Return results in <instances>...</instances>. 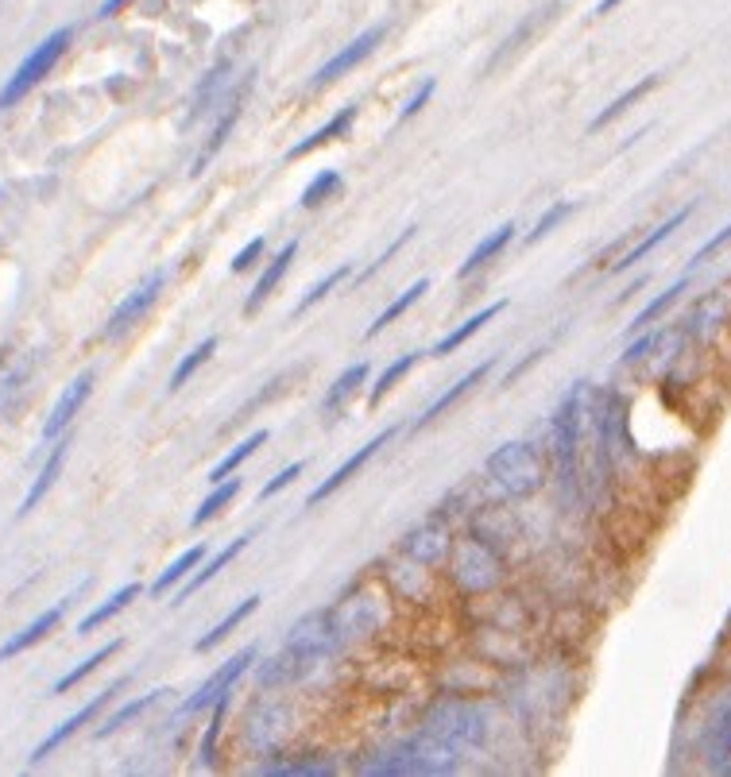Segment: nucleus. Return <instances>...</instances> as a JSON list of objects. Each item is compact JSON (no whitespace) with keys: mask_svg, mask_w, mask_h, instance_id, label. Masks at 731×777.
<instances>
[{"mask_svg":"<svg viewBox=\"0 0 731 777\" xmlns=\"http://www.w3.org/2000/svg\"><path fill=\"white\" fill-rule=\"evenodd\" d=\"M333 615H306L283 642V650L260 665V685H287L294 677H302L310 665H318L333 646Z\"/></svg>","mask_w":731,"mask_h":777,"instance_id":"obj_1","label":"nucleus"},{"mask_svg":"<svg viewBox=\"0 0 731 777\" xmlns=\"http://www.w3.org/2000/svg\"><path fill=\"white\" fill-rule=\"evenodd\" d=\"M70 39H74V28H59L51 31L39 47H31V55L12 70V78L4 82L0 89V113H8V109H16L24 97H28L31 89L39 86L51 70H55V62L66 55V47H70Z\"/></svg>","mask_w":731,"mask_h":777,"instance_id":"obj_2","label":"nucleus"},{"mask_svg":"<svg viewBox=\"0 0 731 777\" xmlns=\"http://www.w3.org/2000/svg\"><path fill=\"white\" fill-rule=\"evenodd\" d=\"M488 476H492L507 495H515V499H527V495H534V491L546 484L542 457L530 449L527 441H507V445H499L496 453L488 457Z\"/></svg>","mask_w":731,"mask_h":777,"instance_id":"obj_3","label":"nucleus"},{"mask_svg":"<svg viewBox=\"0 0 731 777\" xmlns=\"http://www.w3.org/2000/svg\"><path fill=\"white\" fill-rule=\"evenodd\" d=\"M426 731L441 735L445 743L468 754V750L484 747V735H488V716L472 704H461V700H445L438 704L430 716H426Z\"/></svg>","mask_w":731,"mask_h":777,"instance_id":"obj_4","label":"nucleus"},{"mask_svg":"<svg viewBox=\"0 0 731 777\" xmlns=\"http://www.w3.org/2000/svg\"><path fill=\"white\" fill-rule=\"evenodd\" d=\"M449 561H453V580L472 588V592H492L503 580V561L496 557V549L476 542V538L453 542Z\"/></svg>","mask_w":731,"mask_h":777,"instance_id":"obj_5","label":"nucleus"},{"mask_svg":"<svg viewBox=\"0 0 731 777\" xmlns=\"http://www.w3.org/2000/svg\"><path fill=\"white\" fill-rule=\"evenodd\" d=\"M163 287H167V271L159 267V271H151L144 283H136V287L128 290L124 298H120V306L109 314V321H105V337L113 341V337H124L140 317L155 306V298L163 294Z\"/></svg>","mask_w":731,"mask_h":777,"instance_id":"obj_6","label":"nucleus"},{"mask_svg":"<svg viewBox=\"0 0 731 777\" xmlns=\"http://www.w3.org/2000/svg\"><path fill=\"white\" fill-rule=\"evenodd\" d=\"M128 681H132V677H117V681H113L109 689H101V692H97V696L89 700L86 708H78L74 716H66V720H62L59 727H55V731H51V735H47V739L39 743V747L31 750V758H28L31 766H39V762H47V754H51V750H59L62 743H66V739H74V735H78V731H82V727H86V723L93 720V716H97V712H101V708H105V704H109L113 696H120V692L128 689Z\"/></svg>","mask_w":731,"mask_h":777,"instance_id":"obj_7","label":"nucleus"},{"mask_svg":"<svg viewBox=\"0 0 731 777\" xmlns=\"http://www.w3.org/2000/svg\"><path fill=\"white\" fill-rule=\"evenodd\" d=\"M256 654H260L256 646H244V650H240L236 658H229V662L221 665V669H217V673H213V677H209V681H205L202 689L194 692L190 700H182L178 716H194V712H202V708H213V704H217V700H221V696H225V692L233 689L236 681L244 677V669L256 662Z\"/></svg>","mask_w":731,"mask_h":777,"instance_id":"obj_8","label":"nucleus"},{"mask_svg":"<svg viewBox=\"0 0 731 777\" xmlns=\"http://www.w3.org/2000/svg\"><path fill=\"white\" fill-rule=\"evenodd\" d=\"M557 12H561V0H550V4H542V8H534L530 16H523L519 20V28L511 31L503 43H499V51L492 55V62H488V74H496L499 66H507L511 58H519L523 51H527V43H534L538 35H542V28H550L557 20Z\"/></svg>","mask_w":731,"mask_h":777,"instance_id":"obj_9","label":"nucleus"},{"mask_svg":"<svg viewBox=\"0 0 731 777\" xmlns=\"http://www.w3.org/2000/svg\"><path fill=\"white\" fill-rule=\"evenodd\" d=\"M395 437H399V426H387V430H380V433H376V437H372V441H364V445H360V449H356V453H352L349 461L341 464V468H337V472H333V476H329L325 484H318V488L310 491V499H306V503H310V507H318V503H325V499H329L333 491H341V488H345V484H349L352 476H356V472H360L364 464L372 461V457L380 453L383 445H391Z\"/></svg>","mask_w":731,"mask_h":777,"instance_id":"obj_10","label":"nucleus"},{"mask_svg":"<svg viewBox=\"0 0 731 777\" xmlns=\"http://www.w3.org/2000/svg\"><path fill=\"white\" fill-rule=\"evenodd\" d=\"M380 39H383V24L368 28L364 35H356L349 47H341V51H337V55L329 58L322 70L314 74V82H310V86H314V89H325V86H333L337 78H345L349 70H356V66L364 62V58H368L372 51H376V47H380Z\"/></svg>","mask_w":731,"mask_h":777,"instance_id":"obj_11","label":"nucleus"},{"mask_svg":"<svg viewBox=\"0 0 731 777\" xmlns=\"http://www.w3.org/2000/svg\"><path fill=\"white\" fill-rule=\"evenodd\" d=\"M82 588H86V584H82ZM82 588H74V592H70V596H62V600H59V604H55V607H47V611H39V615H35V619H31V623H28V627H24V631H20V634H12V638H8L4 646H0V665L8 662V658H16V654H24V650H31V646H39V642H43L47 634L55 631V627H59V623H62V615L70 611V604H74V596H78Z\"/></svg>","mask_w":731,"mask_h":777,"instance_id":"obj_12","label":"nucleus"},{"mask_svg":"<svg viewBox=\"0 0 731 777\" xmlns=\"http://www.w3.org/2000/svg\"><path fill=\"white\" fill-rule=\"evenodd\" d=\"M93 372H82L66 391L59 395V403L51 406V418L43 422V441H59L62 433L70 430V422L82 414V406L89 403V395H93Z\"/></svg>","mask_w":731,"mask_h":777,"instance_id":"obj_13","label":"nucleus"},{"mask_svg":"<svg viewBox=\"0 0 731 777\" xmlns=\"http://www.w3.org/2000/svg\"><path fill=\"white\" fill-rule=\"evenodd\" d=\"M577 418H581V395L569 391L565 403L557 406V418H554V433H557V461H561V476L565 484L573 480L577 472Z\"/></svg>","mask_w":731,"mask_h":777,"instance_id":"obj_14","label":"nucleus"},{"mask_svg":"<svg viewBox=\"0 0 731 777\" xmlns=\"http://www.w3.org/2000/svg\"><path fill=\"white\" fill-rule=\"evenodd\" d=\"M496 364H499V356H488L484 364H476L472 372L461 375V379H457V383H453V387H449L445 395H438L434 403H430V406H426V410H422V414H418V418H414V426H410V430H426V426H430L434 418H441V414H445L449 406H453V403H461V399H465V395H468V391H472V387H476V383H484V379L492 375V368H496Z\"/></svg>","mask_w":731,"mask_h":777,"instance_id":"obj_15","label":"nucleus"},{"mask_svg":"<svg viewBox=\"0 0 731 777\" xmlns=\"http://www.w3.org/2000/svg\"><path fill=\"white\" fill-rule=\"evenodd\" d=\"M252 538H256V530H248V534H240V538H236V542H229V546H225V549H217V553H209V561H205L202 569H198V573L190 576V580H186V584H182V588H178V592H175V607L186 604V600H190L194 592H202L205 584H209L213 576L221 573V569H225L229 561H236V557H240V553L248 549V542H252Z\"/></svg>","mask_w":731,"mask_h":777,"instance_id":"obj_16","label":"nucleus"},{"mask_svg":"<svg viewBox=\"0 0 731 777\" xmlns=\"http://www.w3.org/2000/svg\"><path fill=\"white\" fill-rule=\"evenodd\" d=\"M294 256H298V240H287L275 256H271V263H267V271L260 275V283L252 287V298L244 302V314L248 317H256L260 314V306H264L267 298L275 294V287L287 279V271H291V263H294Z\"/></svg>","mask_w":731,"mask_h":777,"instance_id":"obj_17","label":"nucleus"},{"mask_svg":"<svg viewBox=\"0 0 731 777\" xmlns=\"http://www.w3.org/2000/svg\"><path fill=\"white\" fill-rule=\"evenodd\" d=\"M356 116H360V109H356V105H345V109L333 116L329 124H322L318 132H310L306 140H298L294 147H287V155H283V159H287V163H298V159H306V155H310V151H318V147L333 144V140H345V136H349V128L356 124Z\"/></svg>","mask_w":731,"mask_h":777,"instance_id":"obj_18","label":"nucleus"},{"mask_svg":"<svg viewBox=\"0 0 731 777\" xmlns=\"http://www.w3.org/2000/svg\"><path fill=\"white\" fill-rule=\"evenodd\" d=\"M449 549H453V534L438 526V522H430V526H422V530H414L407 538V557L414 565H438L441 557H449Z\"/></svg>","mask_w":731,"mask_h":777,"instance_id":"obj_19","label":"nucleus"},{"mask_svg":"<svg viewBox=\"0 0 731 777\" xmlns=\"http://www.w3.org/2000/svg\"><path fill=\"white\" fill-rule=\"evenodd\" d=\"M368 372H372V364L368 360H356V364H349L345 372L333 379V387H329V395L322 399V414L325 418H333V414H341L345 410V403H349L352 395L368 383Z\"/></svg>","mask_w":731,"mask_h":777,"instance_id":"obj_20","label":"nucleus"},{"mask_svg":"<svg viewBox=\"0 0 731 777\" xmlns=\"http://www.w3.org/2000/svg\"><path fill=\"white\" fill-rule=\"evenodd\" d=\"M66 453H70V437H59V441L51 445V457H47V464H43V472H39V480H35V484H31V491H28V495H24V503H20V515H16V518L31 515V511L39 507V499H43L47 491L55 488V480H59L62 464H66Z\"/></svg>","mask_w":731,"mask_h":777,"instance_id":"obj_21","label":"nucleus"},{"mask_svg":"<svg viewBox=\"0 0 731 777\" xmlns=\"http://www.w3.org/2000/svg\"><path fill=\"white\" fill-rule=\"evenodd\" d=\"M511 236H515V225H499L496 232H488V236H484V240H480V244H476V248L465 256V263L457 267V279L465 283V279H472L476 271H484V267H488V263H492V259H496L499 252L511 244Z\"/></svg>","mask_w":731,"mask_h":777,"instance_id":"obj_22","label":"nucleus"},{"mask_svg":"<svg viewBox=\"0 0 731 777\" xmlns=\"http://www.w3.org/2000/svg\"><path fill=\"white\" fill-rule=\"evenodd\" d=\"M503 310H507V302H492V306H484L480 314H472L468 321H461V325H457L453 333H445L438 345L430 348V356H449V352H457V348L465 345L468 337H476V333H480V329H484L488 321H496V317L503 314Z\"/></svg>","mask_w":731,"mask_h":777,"instance_id":"obj_23","label":"nucleus"},{"mask_svg":"<svg viewBox=\"0 0 731 777\" xmlns=\"http://www.w3.org/2000/svg\"><path fill=\"white\" fill-rule=\"evenodd\" d=\"M689 213H693L689 205H685V209H677V213H673L670 221H662L658 229L650 232L646 240H639V244H635V248H631V252H627V256H623V259H619V263H612V271H627V267H635V263H643V259L650 256V252H654V248H658L662 240H670V232H677V229H681V225H685V221H689Z\"/></svg>","mask_w":731,"mask_h":777,"instance_id":"obj_24","label":"nucleus"},{"mask_svg":"<svg viewBox=\"0 0 731 777\" xmlns=\"http://www.w3.org/2000/svg\"><path fill=\"white\" fill-rule=\"evenodd\" d=\"M260 604H264L260 596H248V600H240V604H236L233 611H229V615H225V619H221V623L213 627V631L202 634V638L194 642V654H209L213 646H221V642H225V638H229V634H233L236 627H240V623L248 619V615H256V607H260Z\"/></svg>","mask_w":731,"mask_h":777,"instance_id":"obj_25","label":"nucleus"},{"mask_svg":"<svg viewBox=\"0 0 731 777\" xmlns=\"http://www.w3.org/2000/svg\"><path fill=\"white\" fill-rule=\"evenodd\" d=\"M658 86H662V74H646V78H643V82H639V86L623 89V93H619V97H615L612 105H608V109H604V113H596V120H592V124H588V132H600V128H608V124H612V120H619V116L627 113V109H631V105H635V101H643L646 93H654V89H658Z\"/></svg>","mask_w":731,"mask_h":777,"instance_id":"obj_26","label":"nucleus"},{"mask_svg":"<svg viewBox=\"0 0 731 777\" xmlns=\"http://www.w3.org/2000/svg\"><path fill=\"white\" fill-rule=\"evenodd\" d=\"M140 592H144V584H136V580H132V584H124V588H117V592H113L105 604L97 607V611H89L86 619L78 623V634H89V631H97L101 623H109V619H113V615H120V611L132 604Z\"/></svg>","mask_w":731,"mask_h":777,"instance_id":"obj_27","label":"nucleus"},{"mask_svg":"<svg viewBox=\"0 0 731 777\" xmlns=\"http://www.w3.org/2000/svg\"><path fill=\"white\" fill-rule=\"evenodd\" d=\"M163 696H167V689H151V692H144V696H136V700H128L124 708H117L109 720L97 727V739H109V735H117L120 727H128V723L136 720V716H144L147 708H155Z\"/></svg>","mask_w":731,"mask_h":777,"instance_id":"obj_28","label":"nucleus"},{"mask_svg":"<svg viewBox=\"0 0 731 777\" xmlns=\"http://www.w3.org/2000/svg\"><path fill=\"white\" fill-rule=\"evenodd\" d=\"M422 294H430V279H418V283H410V287L403 290V294H399V298H395V302H391V306H387V310H383V314L376 317L372 325H368V333H364V341H376V337H380L383 329H387L391 321H399V317L407 314V310H410V306H414V302H418V298H422Z\"/></svg>","mask_w":731,"mask_h":777,"instance_id":"obj_29","label":"nucleus"},{"mask_svg":"<svg viewBox=\"0 0 731 777\" xmlns=\"http://www.w3.org/2000/svg\"><path fill=\"white\" fill-rule=\"evenodd\" d=\"M205 553H209V546H205V542H202V546H194V549H186V553H178L175 561H171V565L159 573V580L151 584V596H167L178 580H186V573H190V569H198V565H202Z\"/></svg>","mask_w":731,"mask_h":777,"instance_id":"obj_30","label":"nucleus"},{"mask_svg":"<svg viewBox=\"0 0 731 777\" xmlns=\"http://www.w3.org/2000/svg\"><path fill=\"white\" fill-rule=\"evenodd\" d=\"M267 437H271V430H256V433H248V437H244V441L236 445V449H233V453H229V457H225V461H221V464H213V472H209V480H213V484H221V480H229V476H236V468H240V464L248 461V457H252V453L260 449V445H267Z\"/></svg>","mask_w":731,"mask_h":777,"instance_id":"obj_31","label":"nucleus"},{"mask_svg":"<svg viewBox=\"0 0 731 777\" xmlns=\"http://www.w3.org/2000/svg\"><path fill=\"white\" fill-rule=\"evenodd\" d=\"M236 495H240V476H229V480H221V484H217V488H213V491H209V495L202 499V507L194 511L190 526H205L209 518H217L221 511H225V507H229V503H233Z\"/></svg>","mask_w":731,"mask_h":777,"instance_id":"obj_32","label":"nucleus"},{"mask_svg":"<svg viewBox=\"0 0 731 777\" xmlns=\"http://www.w3.org/2000/svg\"><path fill=\"white\" fill-rule=\"evenodd\" d=\"M217 345H221L217 337H205L202 345L190 348V352L182 356V364H178L175 372H171V379H167V391H182V387H186V383L194 379V372L202 368V364L209 360V356H213V352H217Z\"/></svg>","mask_w":731,"mask_h":777,"instance_id":"obj_33","label":"nucleus"},{"mask_svg":"<svg viewBox=\"0 0 731 777\" xmlns=\"http://www.w3.org/2000/svg\"><path fill=\"white\" fill-rule=\"evenodd\" d=\"M341 186H345V182H341V171H318L310 182H306L298 205H302V209H318V205H325L329 198H337Z\"/></svg>","mask_w":731,"mask_h":777,"instance_id":"obj_34","label":"nucleus"},{"mask_svg":"<svg viewBox=\"0 0 731 777\" xmlns=\"http://www.w3.org/2000/svg\"><path fill=\"white\" fill-rule=\"evenodd\" d=\"M236 120H240V101H236V105H229V113H225V116H221V120H217V128H213V136H209V144L202 147V155L194 159V171H190V174H202L205 167L213 163V155H217L221 147L229 144V132H233V128H236Z\"/></svg>","mask_w":731,"mask_h":777,"instance_id":"obj_35","label":"nucleus"},{"mask_svg":"<svg viewBox=\"0 0 731 777\" xmlns=\"http://www.w3.org/2000/svg\"><path fill=\"white\" fill-rule=\"evenodd\" d=\"M422 356H430V352H403V356H399V360H395V364H391V368H387V372H383L380 379H376V387H372V395H368V403H372V406H380L383 399H387V395H391V391L399 387V379H403V375H407L410 368H414V364L422 360Z\"/></svg>","mask_w":731,"mask_h":777,"instance_id":"obj_36","label":"nucleus"},{"mask_svg":"<svg viewBox=\"0 0 731 777\" xmlns=\"http://www.w3.org/2000/svg\"><path fill=\"white\" fill-rule=\"evenodd\" d=\"M349 275H352V267H349V263H341L337 271H329L325 279H318L314 287H310V290H306V294H302V298H298V306H294V310H291V317L310 314V310H314V306H318L322 298H329L333 290H337V287H341V283H345V279H349Z\"/></svg>","mask_w":731,"mask_h":777,"instance_id":"obj_37","label":"nucleus"},{"mask_svg":"<svg viewBox=\"0 0 731 777\" xmlns=\"http://www.w3.org/2000/svg\"><path fill=\"white\" fill-rule=\"evenodd\" d=\"M229 708H233V689L213 704V720H209V731L202 735V747H198L202 766H213V762H217V739H221V723H225V716H229Z\"/></svg>","mask_w":731,"mask_h":777,"instance_id":"obj_38","label":"nucleus"},{"mask_svg":"<svg viewBox=\"0 0 731 777\" xmlns=\"http://www.w3.org/2000/svg\"><path fill=\"white\" fill-rule=\"evenodd\" d=\"M120 646H124V638H113L109 646H101V650H93V654H89L86 662H82V665H74V669H70V673L62 677L59 685H55V692H70V689H74V685H78V681H86V677H89V673H93V669H97V665H101V662H109L113 654H120Z\"/></svg>","mask_w":731,"mask_h":777,"instance_id":"obj_39","label":"nucleus"},{"mask_svg":"<svg viewBox=\"0 0 731 777\" xmlns=\"http://www.w3.org/2000/svg\"><path fill=\"white\" fill-rule=\"evenodd\" d=\"M229 74H233V62H221V66H213L209 74H205V82L198 86V97H194V116H209V105H213V97L225 89L229 82Z\"/></svg>","mask_w":731,"mask_h":777,"instance_id":"obj_40","label":"nucleus"},{"mask_svg":"<svg viewBox=\"0 0 731 777\" xmlns=\"http://www.w3.org/2000/svg\"><path fill=\"white\" fill-rule=\"evenodd\" d=\"M573 209H577V202H557V205H550V209H546V213L538 217V225H534V229L527 232V240H523V244H527V248H534L538 240H546V236H550V232H554L557 225H561V221H565V217L573 213Z\"/></svg>","mask_w":731,"mask_h":777,"instance_id":"obj_41","label":"nucleus"},{"mask_svg":"<svg viewBox=\"0 0 731 777\" xmlns=\"http://www.w3.org/2000/svg\"><path fill=\"white\" fill-rule=\"evenodd\" d=\"M685 287H689V279H681V283H673V287L666 290V294H658V298H654V302L646 306L643 314H639V317H635V321H631V329H643V325H650V321H658V317L666 314V310H670L673 302H677V294H681V290H685Z\"/></svg>","mask_w":731,"mask_h":777,"instance_id":"obj_42","label":"nucleus"},{"mask_svg":"<svg viewBox=\"0 0 731 777\" xmlns=\"http://www.w3.org/2000/svg\"><path fill=\"white\" fill-rule=\"evenodd\" d=\"M302 472H306V461L287 464L283 472H275V476L267 480L264 488H260V495H256V499H260V503H267V499H275L279 491H287V488H291V484H294V480H298V476H302Z\"/></svg>","mask_w":731,"mask_h":777,"instance_id":"obj_43","label":"nucleus"},{"mask_svg":"<svg viewBox=\"0 0 731 777\" xmlns=\"http://www.w3.org/2000/svg\"><path fill=\"white\" fill-rule=\"evenodd\" d=\"M410 236H414V229H403V232H399V236L391 240V248H383L380 259H376V263H368V271H360V275H356V283H368V279H372V275H376L380 267H387V263H391V259L399 256V252H403V248L410 244Z\"/></svg>","mask_w":731,"mask_h":777,"instance_id":"obj_44","label":"nucleus"},{"mask_svg":"<svg viewBox=\"0 0 731 777\" xmlns=\"http://www.w3.org/2000/svg\"><path fill=\"white\" fill-rule=\"evenodd\" d=\"M264 244H267L264 236H256V240H248V244H244V248H240V252H236V256H233V263H229V271H233V275H244V271H248V267H252L256 259L264 256Z\"/></svg>","mask_w":731,"mask_h":777,"instance_id":"obj_45","label":"nucleus"},{"mask_svg":"<svg viewBox=\"0 0 731 777\" xmlns=\"http://www.w3.org/2000/svg\"><path fill=\"white\" fill-rule=\"evenodd\" d=\"M434 89H438V82L430 78V82H426V86L418 89V93H414V97H410V101H407V109L399 113V120H395V128H399V124H407L410 116H418V113H422V109L430 105V97H434Z\"/></svg>","mask_w":731,"mask_h":777,"instance_id":"obj_46","label":"nucleus"},{"mask_svg":"<svg viewBox=\"0 0 731 777\" xmlns=\"http://www.w3.org/2000/svg\"><path fill=\"white\" fill-rule=\"evenodd\" d=\"M728 240H731V221H728V225H724V229H720V232H716V236H712L708 244H701V252L693 256V263H701V259H708V256H712V252H720V248H724Z\"/></svg>","mask_w":731,"mask_h":777,"instance_id":"obj_47","label":"nucleus"},{"mask_svg":"<svg viewBox=\"0 0 731 777\" xmlns=\"http://www.w3.org/2000/svg\"><path fill=\"white\" fill-rule=\"evenodd\" d=\"M128 8V0H105L101 8H97V20H113L117 12H124Z\"/></svg>","mask_w":731,"mask_h":777,"instance_id":"obj_48","label":"nucleus"},{"mask_svg":"<svg viewBox=\"0 0 731 777\" xmlns=\"http://www.w3.org/2000/svg\"><path fill=\"white\" fill-rule=\"evenodd\" d=\"M619 4H623V0H600V4H596V16H608V12L619 8Z\"/></svg>","mask_w":731,"mask_h":777,"instance_id":"obj_49","label":"nucleus"}]
</instances>
